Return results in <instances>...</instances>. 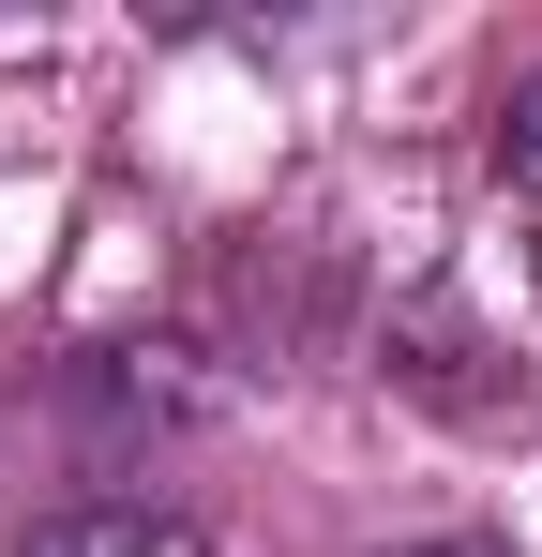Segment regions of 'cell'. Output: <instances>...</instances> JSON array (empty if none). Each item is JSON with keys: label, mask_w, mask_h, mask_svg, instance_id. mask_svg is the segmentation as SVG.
Segmentation results:
<instances>
[{"label": "cell", "mask_w": 542, "mask_h": 557, "mask_svg": "<svg viewBox=\"0 0 542 557\" xmlns=\"http://www.w3.org/2000/svg\"><path fill=\"white\" fill-rule=\"evenodd\" d=\"M30 557H211L181 512H136V497H106V512H61V528H30Z\"/></svg>", "instance_id": "cell-1"}, {"label": "cell", "mask_w": 542, "mask_h": 557, "mask_svg": "<svg viewBox=\"0 0 542 557\" xmlns=\"http://www.w3.org/2000/svg\"><path fill=\"white\" fill-rule=\"evenodd\" d=\"M497 151H513V182L542 196V76H528V91H513V121H497Z\"/></svg>", "instance_id": "cell-2"}, {"label": "cell", "mask_w": 542, "mask_h": 557, "mask_svg": "<svg viewBox=\"0 0 542 557\" xmlns=\"http://www.w3.org/2000/svg\"><path fill=\"white\" fill-rule=\"evenodd\" d=\"M407 557H513V543H407Z\"/></svg>", "instance_id": "cell-3"}]
</instances>
